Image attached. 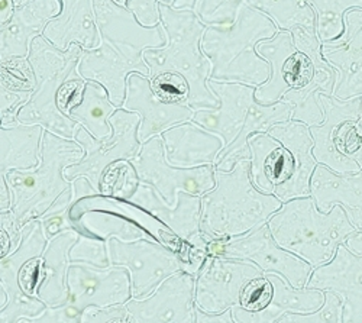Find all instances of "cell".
Listing matches in <instances>:
<instances>
[{
    "mask_svg": "<svg viewBox=\"0 0 362 323\" xmlns=\"http://www.w3.org/2000/svg\"><path fill=\"white\" fill-rule=\"evenodd\" d=\"M99 44L84 49L78 63L83 78L98 81L109 93L110 102L122 107L127 96V80L131 74L149 77L144 51L165 45L163 25L142 26L136 18L113 0H93Z\"/></svg>",
    "mask_w": 362,
    "mask_h": 323,
    "instance_id": "6da1fadb",
    "label": "cell"
},
{
    "mask_svg": "<svg viewBox=\"0 0 362 323\" xmlns=\"http://www.w3.org/2000/svg\"><path fill=\"white\" fill-rule=\"evenodd\" d=\"M83 48L62 51L44 37L33 41L28 60L35 76V92L19 112L18 124L38 125L57 136L74 139L80 125L69 116L83 98L86 78L78 71Z\"/></svg>",
    "mask_w": 362,
    "mask_h": 323,
    "instance_id": "7a4b0ae2",
    "label": "cell"
},
{
    "mask_svg": "<svg viewBox=\"0 0 362 323\" xmlns=\"http://www.w3.org/2000/svg\"><path fill=\"white\" fill-rule=\"evenodd\" d=\"M254 186L286 203L312 196L310 182L317 167L310 128L297 121L273 125L248 139Z\"/></svg>",
    "mask_w": 362,
    "mask_h": 323,
    "instance_id": "3957f363",
    "label": "cell"
},
{
    "mask_svg": "<svg viewBox=\"0 0 362 323\" xmlns=\"http://www.w3.org/2000/svg\"><path fill=\"white\" fill-rule=\"evenodd\" d=\"M83 155V148L74 139L44 131L38 165L13 170L6 175L12 197L11 212L21 228L34 219L70 208L73 190L64 171L77 164Z\"/></svg>",
    "mask_w": 362,
    "mask_h": 323,
    "instance_id": "277c9868",
    "label": "cell"
},
{
    "mask_svg": "<svg viewBox=\"0 0 362 323\" xmlns=\"http://www.w3.org/2000/svg\"><path fill=\"white\" fill-rule=\"evenodd\" d=\"M160 16L167 41L161 48L144 51L149 77H183L190 87L187 106L193 110L219 107L218 96L207 86L212 64L202 51V38L207 26L193 11L174 9L165 4H160Z\"/></svg>",
    "mask_w": 362,
    "mask_h": 323,
    "instance_id": "5b68a950",
    "label": "cell"
},
{
    "mask_svg": "<svg viewBox=\"0 0 362 323\" xmlns=\"http://www.w3.org/2000/svg\"><path fill=\"white\" fill-rule=\"evenodd\" d=\"M277 33L273 20L247 4L239 8L232 25L207 26L202 51L212 64L209 80L254 87L268 81L271 67L258 55L257 45Z\"/></svg>",
    "mask_w": 362,
    "mask_h": 323,
    "instance_id": "8992f818",
    "label": "cell"
},
{
    "mask_svg": "<svg viewBox=\"0 0 362 323\" xmlns=\"http://www.w3.org/2000/svg\"><path fill=\"white\" fill-rule=\"evenodd\" d=\"M250 161H239L232 171L215 168L216 186L200 196V230L210 240L243 237L269 221L283 203L259 192L251 179Z\"/></svg>",
    "mask_w": 362,
    "mask_h": 323,
    "instance_id": "52a82bcc",
    "label": "cell"
},
{
    "mask_svg": "<svg viewBox=\"0 0 362 323\" xmlns=\"http://www.w3.org/2000/svg\"><path fill=\"white\" fill-rule=\"evenodd\" d=\"M267 223L281 248L313 269L329 262L339 245L358 230L342 206L335 204L329 212H322L312 196L283 203Z\"/></svg>",
    "mask_w": 362,
    "mask_h": 323,
    "instance_id": "ba28073f",
    "label": "cell"
},
{
    "mask_svg": "<svg viewBox=\"0 0 362 323\" xmlns=\"http://www.w3.org/2000/svg\"><path fill=\"white\" fill-rule=\"evenodd\" d=\"M21 233L15 252L0 261V283L8 296L5 307L0 310V323H18L23 317L40 316L47 309L37 298V287L41 255L48 238L40 219L23 225Z\"/></svg>",
    "mask_w": 362,
    "mask_h": 323,
    "instance_id": "9c48e42d",
    "label": "cell"
},
{
    "mask_svg": "<svg viewBox=\"0 0 362 323\" xmlns=\"http://www.w3.org/2000/svg\"><path fill=\"white\" fill-rule=\"evenodd\" d=\"M323 122L310 127L317 164L338 174L358 172L362 153V96L339 100L320 93Z\"/></svg>",
    "mask_w": 362,
    "mask_h": 323,
    "instance_id": "30bf717a",
    "label": "cell"
},
{
    "mask_svg": "<svg viewBox=\"0 0 362 323\" xmlns=\"http://www.w3.org/2000/svg\"><path fill=\"white\" fill-rule=\"evenodd\" d=\"M297 48V63L293 74V87L281 102L290 105L291 121L310 127L323 122V110L319 103L320 93L334 96L337 70L322 57V42L316 33L296 28L291 33Z\"/></svg>",
    "mask_w": 362,
    "mask_h": 323,
    "instance_id": "8fae6325",
    "label": "cell"
},
{
    "mask_svg": "<svg viewBox=\"0 0 362 323\" xmlns=\"http://www.w3.org/2000/svg\"><path fill=\"white\" fill-rule=\"evenodd\" d=\"M112 135L105 139H96L81 127L76 132L74 141L80 143L84 151L83 158L66 168L64 175L69 182L77 177H86L100 194V180L105 170L116 161L134 160L139 150L138 127L141 117L135 112L117 109L109 119Z\"/></svg>",
    "mask_w": 362,
    "mask_h": 323,
    "instance_id": "7c38bea8",
    "label": "cell"
},
{
    "mask_svg": "<svg viewBox=\"0 0 362 323\" xmlns=\"http://www.w3.org/2000/svg\"><path fill=\"white\" fill-rule=\"evenodd\" d=\"M207 254L252 262L264 274H279L294 288H305L313 271L310 264L277 244L268 223L243 237L209 238Z\"/></svg>",
    "mask_w": 362,
    "mask_h": 323,
    "instance_id": "4fadbf2b",
    "label": "cell"
},
{
    "mask_svg": "<svg viewBox=\"0 0 362 323\" xmlns=\"http://www.w3.org/2000/svg\"><path fill=\"white\" fill-rule=\"evenodd\" d=\"M139 182L153 187L161 199L173 206L180 192L203 196L216 186L215 165L177 168L167 163L161 136H154L141 145L138 155L131 160Z\"/></svg>",
    "mask_w": 362,
    "mask_h": 323,
    "instance_id": "5bb4252c",
    "label": "cell"
},
{
    "mask_svg": "<svg viewBox=\"0 0 362 323\" xmlns=\"http://www.w3.org/2000/svg\"><path fill=\"white\" fill-rule=\"evenodd\" d=\"M110 264L127 269L131 277L132 299H145L171 276L185 271L180 257L154 240L124 242L107 241Z\"/></svg>",
    "mask_w": 362,
    "mask_h": 323,
    "instance_id": "9a60e30c",
    "label": "cell"
},
{
    "mask_svg": "<svg viewBox=\"0 0 362 323\" xmlns=\"http://www.w3.org/2000/svg\"><path fill=\"white\" fill-rule=\"evenodd\" d=\"M264 276L252 262L209 255L194 281L196 309L221 315L240 305L245 286Z\"/></svg>",
    "mask_w": 362,
    "mask_h": 323,
    "instance_id": "2e32d148",
    "label": "cell"
},
{
    "mask_svg": "<svg viewBox=\"0 0 362 323\" xmlns=\"http://www.w3.org/2000/svg\"><path fill=\"white\" fill-rule=\"evenodd\" d=\"M67 288V303L80 313L88 307L122 306L132 299L129 273L116 266L99 269L87 264H70Z\"/></svg>",
    "mask_w": 362,
    "mask_h": 323,
    "instance_id": "e0dca14e",
    "label": "cell"
},
{
    "mask_svg": "<svg viewBox=\"0 0 362 323\" xmlns=\"http://www.w3.org/2000/svg\"><path fill=\"white\" fill-rule=\"evenodd\" d=\"M196 277L180 271L167 278L153 295L131 299L125 307L132 323H194Z\"/></svg>",
    "mask_w": 362,
    "mask_h": 323,
    "instance_id": "ac0fdd59",
    "label": "cell"
},
{
    "mask_svg": "<svg viewBox=\"0 0 362 323\" xmlns=\"http://www.w3.org/2000/svg\"><path fill=\"white\" fill-rule=\"evenodd\" d=\"M306 288L332 291L341 299V323H362V255L339 245L335 257L313 269Z\"/></svg>",
    "mask_w": 362,
    "mask_h": 323,
    "instance_id": "d6986e66",
    "label": "cell"
},
{
    "mask_svg": "<svg viewBox=\"0 0 362 323\" xmlns=\"http://www.w3.org/2000/svg\"><path fill=\"white\" fill-rule=\"evenodd\" d=\"M207 86L218 96L221 105L216 109L194 110L192 122L219 136L225 148L243 132L248 119V113L257 102V87L215 80H209Z\"/></svg>",
    "mask_w": 362,
    "mask_h": 323,
    "instance_id": "ffe728a7",
    "label": "cell"
},
{
    "mask_svg": "<svg viewBox=\"0 0 362 323\" xmlns=\"http://www.w3.org/2000/svg\"><path fill=\"white\" fill-rule=\"evenodd\" d=\"M322 57L337 70V99L362 96V9L345 13L342 35L322 42Z\"/></svg>",
    "mask_w": 362,
    "mask_h": 323,
    "instance_id": "44dd1931",
    "label": "cell"
},
{
    "mask_svg": "<svg viewBox=\"0 0 362 323\" xmlns=\"http://www.w3.org/2000/svg\"><path fill=\"white\" fill-rule=\"evenodd\" d=\"M125 201L156 218L181 241L207 249L209 238L200 230V196L180 192L177 201L170 206L153 187L139 183L134 196Z\"/></svg>",
    "mask_w": 362,
    "mask_h": 323,
    "instance_id": "7402d4cb",
    "label": "cell"
},
{
    "mask_svg": "<svg viewBox=\"0 0 362 323\" xmlns=\"http://www.w3.org/2000/svg\"><path fill=\"white\" fill-rule=\"evenodd\" d=\"M122 109L139 114L138 139L141 143L161 135L174 125L192 121L194 113L190 106L161 100L153 90L151 78L136 73L127 80V96Z\"/></svg>",
    "mask_w": 362,
    "mask_h": 323,
    "instance_id": "603a6c76",
    "label": "cell"
},
{
    "mask_svg": "<svg viewBox=\"0 0 362 323\" xmlns=\"http://www.w3.org/2000/svg\"><path fill=\"white\" fill-rule=\"evenodd\" d=\"M62 9L59 0H29L18 6L11 19L0 26V63L25 58L31 44Z\"/></svg>",
    "mask_w": 362,
    "mask_h": 323,
    "instance_id": "cb8c5ba5",
    "label": "cell"
},
{
    "mask_svg": "<svg viewBox=\"0 0 362 323\" xmlns=\"http://www.w3.org/2000/svg\"><path fill=\"white\" fill-rule=\"evenodd\" d=\"M165 160L177 168L215 165L223 150L219 136L189 121L174 125L161 135Z\"/></svg>",
    "mask_w": 362,
    "mask_h": 323,
    "instance_id": "d4e9b609",
    "label": "cell"
},
{
    "mask_svg": "<svg viewBox=\"0 0 362 323\" xmlns=\"http://www.w3.org/2000/svg\"><path fill=\"white\" fill-rule=\"evenodd\" d=\"M42 135L44 129L38 125H0V212L11 211L12 204L6 175L38 165Z\"/></svg>",
    "mask_w": 362,
    "mask_h": 323,
    "instance_id": "484cf974",
    "label": "cell"
},
{
    "mask_svg": "<svg viewBox=\"0 0 362 323\" xmlns=\"http://www.w3.org/2000/svg\"><path fill=\"white\" fill-rule=\"evenodd\" d=\"M312 197L322 212H329L335 204L344 208L351 223L362 229V170L338 174L317 164L310 182Z\"/></svg>",
    "mask_w": 362,
    "mask_h": 323,
    "instance_id": "4316f807",
    "label": "cell"
},
{
    "mask_svg": "<svg viewBox=\"0 0 362 323\" xmlns=\"http://www.w3.org/2000/svg\"><path fill=\"white\" fill-rule=\"evenodd\" d=\"M59 13L48 22L42 37L62 51L74 44L84 49L96 48L99 33L93 0H59Z\"/></svg>",
    "mask_w": 362,
    "mask_h": 323,
    "instance_id": "83f0119b",
    "label": "cell"
},
{
    "mask_svg": "<svg viewBox=\"0 0 362 323\" xmlns=\"http://www.w3.org/2000/svg\"><path fill=\"white\" fill-rule=\"evenodd\" d=\"M78 238L76 229H69L57 237L48 240L41 255L40 281L37 287V298L47 307L67 305L69 288L67 274L70 267V249Z\"/></svg>",
    "mask_w": 362,
    "mask_h": 323,
    "instance_id": "f1b7e54d",
    "label": "cell"
},
{
    "mask_svg": "<svg viewBox=\"0 0 362 323\" xmlns=\"http://www.w3.org/2000/svg\"><path fill=\"white\" fill-rule=\"evenodd\" d=\"M273 284V296L261 312H247L240 306L232 307L236 323H276L287 312H315L325 303V291L312 288H294L281 276L267 274Z\"/></svg>",
    "mask_w": 362,
    "mask_h": 323,
    "instance_id": "f546056e",
    "label": "cell"
},
{
    "mask_svg": "<svg viewBox=\"0 0 362 323\" xmlns=\"http://www.w3.org/2000/svg\"><path fill=\"white\" fill-rule=\"evenodd\" d=\"M297 48L291 33L279 31L273 38L261 41L257 45V52L269 64L271 76L268 81L255 89V100L259 105L269 106L281 102L283 96L290 90L288 74L291 57Z\"/></svg>",
    "mask_w": 362,
    "mask_h": 323,
    "instance_id": "4dcf8cb0",
    "label": "cell"
},
{
    "mask_svg": "<svg viewBox=\"0 0 362 323\" xmlns=\"http://www.w3.org/2000/svg\"><path fill=\"white\" fill-rule=\"evenodd\" d=\"M291 121V107L284 102H279L269 106L254 103L248 113L247 124L239 134V136L221 151L215 163V168L221 171H232L239 161H251V150L248 139L261 132H268V129L277 125Z\"/></svg>",
    "mask_w": 362,
    "mask_h": 323,
    "instance_id": "1f68e13d",
    "label": "cell"
},
{
    "mask_svg": "<svg viewBox=\"0 0 362 323\" xmlns=\"http://www.w3.org/2000/svg\"><path fill=\"white\" fill-rule=\"evenodd\" d=\"M35 76L28 57L0 63V119L2 127L18 124L21 109L35 92Z\"/></svg>",
    "mask_w": 362,
    "mask_h": 323,
    "instance_id": "d6a6232c",
    "label": "cell"
},
{
    "mask_svg": "<svg viewBox=\"0 0 362 323\" xmlns=\"http://www.w3.org/2000/svg\"><path fill=\"white\" fill-rule=\"evenodd\" d=\"M117 109L110 102L109 93L102 84L87 80L80 103L71 109L69 116L93 138L100 141L112 135L109 119Z\"/></svg>",
    "mask_w": 362,
    "mask_h": 323,
    "instance_id": "836d02e7",
    "label": "cell"
},
{
    "mask_svg": "<svg viewBox=\"0 0 362 323\" xmlns=\"http://www.w3.org/2000/svg\"><path fill=\"white\" fill-rule=\"evenodd\" d=\"M245 4L268 16L279 31L303 28L316 33V13L308 0H245Z\"/></svg>",
    "mask_w": 362,
    "mask_h": 323,
    "instance_id": "e575fe53",
    "label": "cell"
},
{
    "mask_svg": "<svg viewBox=\"0 0 362 323\" xmlns=\"http://www.w3.org/2000/svg\"><path fill=\"white\" fill-rule=\"evenodd\" d=\"M316 13V35L327 42L342 35L348 11L362 9V0H308Z\"/></svg>",
    "mask_w": 362,
    "mask_h": 323,
    "instance_id": "d590c367",
    "label": "cell"
},
{
    "mask_svg": "<svg viewBox=\"0 0 362 323\" xmlns=\"http://www.w3.org/2000/svg\"><path fill=\"white\" fill-rule=\"evenodd\" d=\"M139 183V177L132 163L128 160H120L105 170L100 180V194L117 200H129L136 192Z\"/></svg>",
    "mask_w": 362,
    "mask_h": 323,
    "instance_id": "8d00e7d4",
    "label": "cell"
},
{
    "mask_svg": "<svg viewBox=\"0 0 362 323\" xmlns=\"http://www.w3.org/2000/svg\"><path fill=\"white\" fill-rule=\"evenodd\" d=\"M71 264H87L99 269L110 267L107 241L88 233H78L76 244L70 249Z\"/></svg>",
    "mask_w": 362,
    "mask_h": 323,
    "instance_id": "74e56055",
    "label": "cell"
},
{
    "mask_svg": "<svg viewBox=\"0 0 362 323\" xmlns=\"http://www.w3.org/2000/svg\"><path fill=\"white\" fill-rule=\"evenodd\" d=\"M245 0H199L194 13L206 26H229Z\"/></svg>",
    "mask_w": 362,
    "mask_h": 323,
    "instance_id": "f35d334b",
    "label": "cell"
},
{
    "mask_svg": "<svg viewBox=\"0 0 362 323\" xmlns=\"http://www.w3.org/2000/svg\"><path fill=\"white\" fill-rule=\"evenodd\" d=\"M342 303L332 291H325V303L315 312H287L276 323H341Z\"/></svg>",
    "mask_w": 362,
    "mask_h": 323,
    "instance_id": "ab89813d",
    "label": "cell"
},
{
    "mask_svg": "<svg viewBox=\"0 0 362 323\" xmlns=\"http://www.w3.org/2000/svg\"><path fill=\"white\" fill-rule=\"evenodd\" d=\"M273 296V284L268 280L267 274L251 280L243 293L240 298V307L247 312H261L267 307L268 302Z\"/></svg>",
    "mask_w": 362,
    "mask_h": 323,
    "instance_id": "60d3db41",
    "label": "cell"
},
{
    "mask_svg": "<svg viewBox=\"0 0 362 323\" xmlns=\"http://www.w3.org/2000/svg\"><path fill=\"white\" fill-rule=\"evenodd\" d=\"M22 228L11 211L0 212V261L9 257L21 242Z\"/></svg>",
    "mask_w": 362,
    "mask_h": 323,
    "instance_id": "b9f144b4",
    "label": "cell"
},
{
    "mask_svg": "<svg viewBox=\"0 0 362 323\" xmlns=\"http://www.w3.org/2000/svg\"><path fill=\"white\" fill-rule=\"evenodd\" d=\"M160 4L173 6L174 0H128L127 9L142 26L154 28L161 23Z\"/></svg>",
    "mask_w": 362,
    "mask_h": 323,
    "instance_id": "7bdbcfd3",
    "label": "cell"
},
{
    "mask_svg": "<svg viewBox=\"0 0 362 323\" xmlns=\"http://www.w3.org/2000/svg\"><path fill=\"white\" fill-rule=\"evenodd\" d=\"M81 313L69 303L57 307H47L40 316L23 317L18 323H80Z\"/></svg>",
    "mask_w": 362,
    "mask_h": 323,
    "instance_id": "ee69618b",
    "label": "cell"
},
{
    "mask_svg": "<svg viewBox=\"0 0 362 323\" xmlns=\"http://www.w3.org/2000/svg\"><path fill=\"white\" fill-rule=\"evenodd\" d=\"M127 317H129V315L125 305L105 309L88 307L81 313L80 323H120Z\"/></svg>",
    "mask_w": 362,
    "mask_h": 323,
    "instance_id": "f6af8a7d",
    "label": "cell"
},
{
    "mask_svg": "<svg viewBox=\"0 0 362 323\" xmlns=\"http://www.w3.org/2000/svg\"><path fill=\"white\" fill-rule=\"evenodd\" d=\"M194 323H236L232 317V310H226L221 315H207L196 309Z\"/></svg>",
    "mask_w": 362,
    "mask_h": 323,
    "instance_id": "bcb514c9",
    "label": "cell"
},
{
    "mask_svg": "<svg viewBox=\"0 0 362 323\" xmlns=\"http://www.w3.org/2000/svg\"><path fill=\"white\" fill-rule=\"evenodd\" d=\"M26 2L29 0H0V26L11 19L18 6H22Z\"/></svg>",
    "mask_w": 362,
    "mask_h": 323,
    "instance_id": "7dc6e473",
    "label": "cell"
},
{
    "mask_svg": "<svg viewBox=\"0 0 362 323\" xmlns=\"http://www.w3.org/2000/svg\"><path fill=\"white\" fill-rule=\"evenodd\" d=\"M345 245L354 254L362 255V229L356 230L354 235H351V237L346 240Z\"/></svg>",
    "mask_w": 362,
    "mask_h": 323,
    "instance_id": "c3c4849f",
    "label": "cell"
},
{
    "mask_svg": "<svg viewBox=\"0 0 362 323\" xmlns=\"http://www.w3.org/2000/svg\"><path fill=\"white\" fill-rule=\"evenodd\" d=\"M199 4V0H174L173 8L174 9H181V11H193L196 9Z\"/></svg>",
    "mask_w": 362,
    "mask_h": 323,
    "instance_id": "681fc988",
    "label": "cell"
},
{
    "mask_svg": "<svg viewBox=\"0 0 362 323\" xmlns=\"http://www.w3.org/2000/svg\"><path fill=\"white\" fill-rule=\"evenodd\" d=\"M6 302H8V296H6V291H5L4 286H2V283H0V310H2V309L5 307Z\"/></svg>",
    "mask_w": 362,
    "mask_h": 323,
    "instance_id": "f907efd6",
    "label": "cell"
},
{
    "mask_svg": "<svg viewBox=\"0 0 362 323\" xmlns=\"http://www.w3.org/2000/svg\"><path fill=\"white\" fill-rule=\"evenodd\" d=\"M115 4H117L119 6H124V8H127V4H128V0H113Z\"/></svg>",
    "mask_w": 362,
    "mask_h": 323,
    "instance_id": "816d5d0a",
    "label": "cell"
},
{
    "mask_svg": "<svg viewBox=\"0 0 362 323\" xmlns=\"http://www.w3.org/2000/svg\"><path fill=\"white\" fill-rule=\"evenodd\" d=\"M0 125H2V119H0Z\"/></svg>",
    "mask_w": 362,
    "mask_h": 323,
    "instance_id": "f5cc1de1",
    "label": "cell"
}]
</instances>
